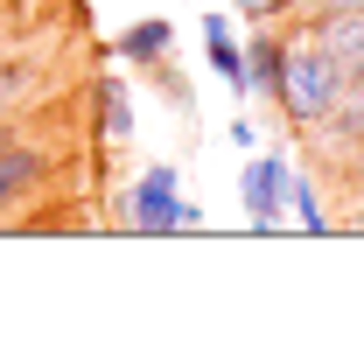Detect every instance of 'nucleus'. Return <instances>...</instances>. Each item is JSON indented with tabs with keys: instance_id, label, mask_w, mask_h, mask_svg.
<instances>
[{
	"instance_id": "10",
	"label": "nucleus",
	"mask_w": 364,
	"mask_h": 350,
	"mask_svg": "<svg viewBox=\"0 0 364 350\" xmlns=\"http://www.w3.org/2000/svg\"><path fill=\"white\" fill-rule=\"evenodd\" d=\"M36 85V63H14V56H0V112L21 98V91Z\"/></svg>"
},
{
	"instance_id": "6",
	"label": "nucleus",
	"mask_w": 364,
	"mask_h": 350,
	"mask_svg": "<svg viewBox=\"0 0 364 350\" xmlns=\"http://www.w3.org/2000/svg\"><path fill=\"white\" fill-rule=\"evenodd\" d=\"M112 56L134 63V70H168V56H176V21H168V14H147L134 28H119Z\"/></svg>"
},
{
	"instance_id": "7",
	"label": "nucleus",
	"mask_w": 364,
	"mask_h": 350,
	"mask_svg": "<svg viewBox=\"0 0 364 350\" xmlns=\"http://www.w3.org/2000/svg\"><path fill=\"white\" fill-rule=\"evenodd\" d=\"M91 112H98V140H105V147L134 140V91H127V78H119V70L91 78Z\"/></svg>"
},
{
	"instance_id": "1",
	"label": "nucleus",
	"mask_w": 364,
	"mask_h": 350,
	"mask_svg": "<svg viewBox=\"0 0 364 350\" xmlns=\"http://www.w3.org/2000/svg\"><path fill=\"white\" fill-rule=\"evenodd\" d=\"M350 91L343 78V63H336V49L322 43V36H287V70H280V120L294 133H316L329 112H336V98Z\"/></svg>"
},
{
	"instance_id": "12",
	"label": "nucleus",
	"mask_w": 364,
	"mask_h": 350,
	"mask_svg": "<svg viewBox=\"0 0 364 350\" xmlns=\"http://www.w3.org/2000/svg\"><path fill=\"white\" fill-rule=\"evenodd\" d=\"M316 14H364V0H309Z\"/></svg>"
},
{
	"instance_id": "13",
	"label": "nucleus",
	"mask_w": 364,
	"mask_h": 350,
	"mask_svg": "<svg viewBox=\"0 0 364 350\" xmlns=\"http://www.w3.org/2000/svg\"><path fill=\"white\" fill-rule=\"evenodd\" d=\"M350 231L364 238V189H358V203H350Z\"/></svg>"
},
{
	"instance_id": "3",
	"label": "nucleus",
	"mask_w": 364,
	"mask_h": 350,
	"mask_svg": "<svg viewBox=\"0 0 364 350\" xmlns=\"http://www.w3.org/2000/svg\"><path fill=\"white\" fill-rule=\"evenodd\" d=\"M287 182H294V161H287L280 147H252V154H245L238 203H245V224H252V231H280V224H287Z\"/></svg>"
},
{
	"instance_id": "8",
	"label": "nucleus",
	"mask_w": 364,
	"mask_h": 350,
	"mask_svg": "<svg viewBox=\"0 0 364 350\" xmlns=\"http://www.w3.org/2000/svg\"><path fill=\"white\" fill-rule=\"evenodd\" d=\"M287 218L301 224L309 238H329V231H336V218H329V203H322V182H316V175H294V182H287Z\"/></svg>"
},
{
	"instance_id": "11",
	"label": "nucleus",
	"mask_w": 364,
	"mask_h": 350,
	"mask_svg": "<svg viewBox=\"0 0 364 350\" xmlns=\"http://www.w3.org/2000/svg\"><path fill=\"white\" fill-rule=\"evenodd\" d=\"M231 140H238V147H245V154H252V147H259V127H252V120H245V112H238V120H231Z\"/></svg>"
},
{
	"instance_id": "5",
	"label": "nucleus",
	"mask_w": 364,
	"mask_h": 350,
	"mask_svg": "<svg viewBox=\"0 0 364 350\" xmlns=\"http://www.w3.org/2000/svg\"><path fill=\"white\" fill-rule=\"evenodd\" d=\"M280 70H287V36L273 21H252L245 28V78H252V98H280Z\"/></svg>"
},
{
	"instance_id": "2",
	"label": "nucleus",
	"mask_w": 364,
	"mask_h": 350,
	"mask_svg": "<svg viewBox=\"0 0 364 350\" xmlns=\"http://www.w3.org/2000/svg\"><path fill=\"white\" fill-rule=\"evenodd\" d=\"M112 224L127 238H176V231H203V203L182 196V175L168 161H147V169H134L119 182Z\"/></svg>"
},
{
	"instance_id": "4",
	"label": "nucleus",
	"mask_w": 364,
	"mask_h": 350,
	"mask_svg": "<svg viewBox=\"0 0 364 350\" xmlns=\"http://www.w3.org/2000/svg\"><path fill=\"white\" fill-rule=\"evenodd\" d=\"M196 36H203V56H210V70L225 78V91L245 105V98H252V78H245V36H238V14H203Z\"/></svg>"
},
{
	"instance_id": "9",
	"label": "nucleus",
	"mask_w": 364,
	"mask_h": 350,
	"mask_svg": "<svg viewBox=\"0 0 364 350\" xmlns=\"http://www.w3.org/2000/svg\"><path fill=\"white\" fill-rule=\"evenodd\" d=\"M231 14L252 28V21H287V14H309V0H231Z\"/></svg>"
}]
</instances>
